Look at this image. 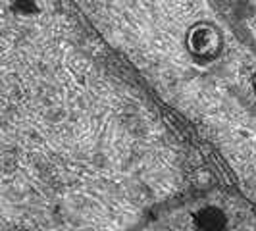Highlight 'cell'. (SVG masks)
Wrapping results in <instances>:
<instances>
[{"label":"cell","instance_id":"3","mask_svg":"<svg viewBox=\"0 0 256 231\" xmlns=\"http://www.w3.org/2000/svg\"><path fill=\"white\" fill-rule=\"evenodd\" d=\"M254 90H256V74H254Z\"/></svg>","mask_w":256,"mask_h":231},{"label":"cell","instance_id":"1","mask_svg":"<svg viewBox=\"0 0 256 231\" xmlns=\"http://www.w3.org/2000/svg\"><path fill=\"white\" fill-rule=\"evenodd\" d=\"M187 50L196 60H214L222 50V35L220 29L212 24H196L187 33Z\"/></svg>","mask_w":256,"mask_h":231},{"label":"cell","instance_id":"2","mask_svg":"<svg viewBox=\"0 0 256 231\" xmlns=\"http://www.w3.org/2000/svg\"><path fill=\"white\" fill-rule=\"evenodd\" d=\"M194 226L198 231H224L228 218L216 206H206L194 214Z\"/></svg>","mask_w":256,"mask_h":231}]
</instances>
